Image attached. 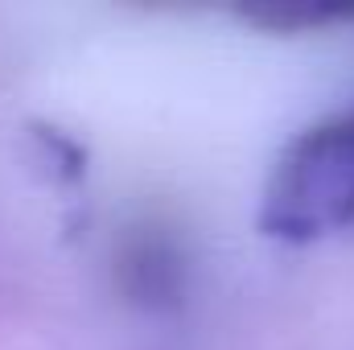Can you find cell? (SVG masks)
Wrapping results in <instances>:
<instances>
[{
    "instance_id": "cell-1",
    "label": "cell",
    "mask_w": 354,
    "mask_h": 350,
    "mask_svg": "<svg viewBox=\"0 0 354 350\" xmlns=\"http://www.w3.org/2000/svg\"><path fill=\"white\" fill-rule=\"evenodd\" d=\"M260 227L284 243H313L354 227V107L284 145L260 198Z\"/></svg>"
},
{
    "instance_id": "cell-2",
    "label": "cell",
    "mask_w": 354,
    "mask_h": 350,
    "mask_svg": "<svg viewBox=\"0 0 354 350\" xmlns=\"http://www.w3.org/2000/svg\"><path fill=\"white\" fill-rule=\"evenodd\" d=\"M239 21L280 33H305L326 25H354V4H264V8H239Z\"/></svg>"
}]
</instances>
